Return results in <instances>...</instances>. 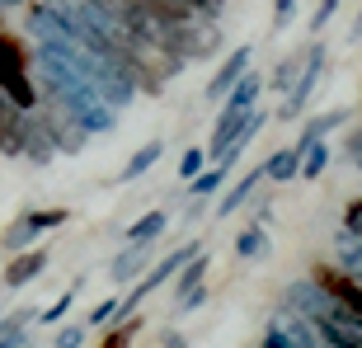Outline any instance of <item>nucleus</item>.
<instances>
[{
	"label": "nucleus",
	"instance_id": "obj_30",
	"mask_svg": "<svg viewBox=\"0 0 362 348\" xmlns=\"http://www.w3.org/2000/svg\"><path fill=\"white\" fill-rule=\"evenodd\" d=\"M349 156H353V165L362 170V127H358V132L349 137Z\"/></svg>",
	"mask_w": 362,
	"mask_h": 348
},
{
	"label": "nucleus",
	"instance_id": "obj_27",
	"mask_svg": "<svg viewBox=\"0 0 362 348\" xmlns=\"http://www.w3.org/2000/svg\"><path fill=\"white\" fill-rule=\"evenodd\" d=\"M292 14H296V0H278V5H273V28H287Z\"/></svg>",
	"mask_w": 362,
	"mask_h": 348
},
{
	"label": "nucleus",
	"instance_id": "obj_26",
	"mask_svg": "<svg viewBox=\"0 0 362 348\" xmlns=\"http://www.w3.org/2000/svg\"><path fill=\"white\" fill-rule=\"evenodd\" d=\"M344 231H349V236H362V198L349 202V212H344Z\"/></svg>",
	"mask_w": 362,
	"mask_h": 348
},
{
	"label": "nucleus",
	"instance_id": "obj_16",
	"mask_svg": "<svg viewBox=\"0 0 362 348\" xmlns=\"http://www.w3.org/2000/svg\"><path fill=\"white\" fill-rule=\"evenodd\" d=\"M296 170H301V156H296V151H278L273 161H264V174H269V179H278V184L296 179Z\"/></svg>",
	"mask_w": 362,
	"mask_h": 348
},
{
	"label": "nucleus",
	"instance_id": "obj_4",
	"mask_svg": "<svg viewBox=\"0 0 362 348\" xmlns=\"http://www.w3.org/2000/svg\"><path fill=\"white\" fill-rule=\"evenodd\" d=\"M269 335H278L282 344H292V348H325L315 320H306L301 311H278V315H273V325H269Z\"/></svg>",
	"mask_w": 362,
	"mask_h": 348
},
{
	"label": "nucleus",
	"instance_id": "obj_23",
	"mask_svg": "<svg viewBox=\"0 0 362 348\" xmlns=\"http://www.w3.org/2000/svg\"><path fill=\"white\" fill-rule=\"evenodd\" d=\"M81 344H85V325H66V330L52 339V348H81Z\"/></svg>",
	"mask_w": 362,
	"mask_h": 348
},
{
	"label": "nucleus",
	"instance_id": "obj_20",
	"mask_svg": "<svg viewBox=\"0 0 362 348\" xmlns=\"http://www.w3.org/2000/svg\"><path fill=\"white\" fill-rule=\"evenodd\" d=\"M301 62H306V52L287 57V62H282V66H278V76H273V85H269V90H282V94H287V85L296 81V71H301Z\"/></svg>",
	"mask_w": 362,
	"mask_h": 348
},
{
	"label": "nucleus",
	"instance_id": "obj_10",
	"mask_svg": "<svg viewBox=\"0 0 362 348\" xmlns=\"http://www.w3.org/2000/svg\"><path fill=\"white\" fill-rule=\"evenodd\" d=\"M245 118H250V108H240V113H230V108H221V118H216V127H212V141H207V156H221V151H226V141L235 132H240L245 127Z\"/></svg>",
	"mask_w": 362,
	"mask_h": 348
},
{
	"label": "nucleus",
	"instance_id": "obj_22",
	"mask_svg": "<svg viewBox=\"0 0 362 348\" xmlns=\"http://www.w3.org/2000/svg\"><path fill=\"white\" fill-rule=\"evenodd\" d=\"M179 5H188L202 19H221V10H226V0H179Z\"/></svg>",
	"mask_w": 362,
	"mask_h": 348
},
{
	"label": "nucleus",
	"instance_id": "obj_31",
	"mask_svg": "<svg viewBox=\"0 0 362 348\" xmlns=\"http://www.w3.org/2000/svg\"><path fill=\"white\" fill-rule=\"evenodd\" d=\"M104 348H127V335H113V339H108Z\"/></svg>",
	"mask_w": 362,
	"mask_h": 348
},
{
	"label": "nucleus",
	"instance_id": "obj_33",
	"mask_svg": "<svg viewBox=\"0 0 362 348\" xmlns=\"http://www.w3.org/2000/svg\"><path fill=\"white\" fill-rule=\"evenodd\" d=\"M165 348H188V344H184L179 335H170V339H165Z\"/></svg>",
	"mask_w": 362,
	"mask_h": 348
},
{
	"label": "nucleus",
	"instance_id": "obj_18",
	"mask_svg": "<svg viewBox=\"0 0 362 348\" xmlns=\"http://www.w3.org/2000/svg\"><path fill=\"white\" fill-rule=\"evenodd\" d=\"M33 236H38V231L28 226L24 216H19V221H14L10 231H5V236H0V250H10V255H19V250H28V245H33Z\"/></svg>",
	"mask_w": 362,
	"mask_h": 348
},
{
	"label": "nucleus",
	"instance_id": "obj_17",
	"mask_svg": "<svg viewBox=\"0 0 362 348\" xmlns=\"http://www.w3.org/2000/svg\"><path fill=\"white\" fill-rule=\"evenodd\" d=\"M221 179H226V165H216V170H198L193 179H188V193H193V198H207V193L221 188Z\"/></svg>",
	"mask_w": 362,
	"mask_h": 348
},
{
	"label": "nucleus",
	"instance_id": "obj_15",
	"mask_svg": "<svg viewBox=\"0 0 362 348\" xmlns=\"http://www.w3.org/2000/svg\"><path fill=\"white\" fill-rule=\"evenodd\" d=\"M235 255L240 259H264L269 255V236H264V226H245L240 236H235Z\"/></svg>",
	"mask_w": 362,
	"mask_h": 348
},
{
	"label": "nucleus",
	"instance_id": "obj_21",
	"mask_svg": "<svg viewBox=\"0 0 362 348\" xmlns=\"http://www.w3.org/2000/svg\"><path fill=\"white\" fill-rule=\"evenodd\" d=\"M24 221L33 231H57V226H66V212H62V207H52V212H28Z\"/></svg>",
	"mask_w": 362,
	"mask_h": 348
},
{
	"label": "nucleus",
	"instance_id": "obj_25",
	"mask_svg": "<svg viewBox=\"0 0 362 348\" xmlns=\"http://www.w3.org/2000/svg\"><path fill=\"white\" fill-rule=\"evenodd\" d=\"M334 10H339V0H320V10L310 14V28H315V33H320V28L329 24V19H334Z\"/></svg>",
	"mask_w": 362,
	"mask_h": 348
},
{
	"label": "nucleus",
	"instance_id": "obj_8",
	"mask_svg": "<svg viewBox=\"0 0 362 348\" xmlns=\"http://www.w3.org/2000/svg\"><path fill=\"white\" fill-rule=\"evenodd\" d=\"M42 268H47V250H19V259L5 268V287H28L33 278H42Z\"/></svg>",
	"mask_w": 362,
	"mask_h": 348
},
{
	"label": "nucleus",
	"instance_id": "obj_1",
	"mask_svg": "<svg viewBox=\"0 0 362 348\" xmlns=\"http://www.w3.org/2000/svg\"><path fill=\"white\" fill-rule=\"evenodd\" d=\"M33 66H38V85L52 94V104L66 113V122H76L81 132H113V127H118V122H113L118 108L104 104L99 90H94L76 66H66L52 47L38 42V47H33Z\"/></svg>",
	"mask_w": 362,
	"mask_h": 348
},
{
	"label": "nucleus",
	"instance_id": "obj_7",
	"mask_svg": "<svg viewBox=\"0 0 362 348\" xmlns=\"http://www.w3.org/2000/svg\"><path fill=\"white\" fill-rule=\"evenodd\" d=\"M250 52H255V47H230V57L221 62V66H216L212 85H207V99H221V94H226L230 85L240 81L245 71H250Z\"/></svg>",
	"mask_w": 362,
	"mask_h": 348
},
{
	"label": "nucleus",
	"instance_id": "obj_19",
	"mask_svg": "<svg viewBox=\"0 0 362 348\" xmlns=\"http://www.w3.org/2000/svg\"><path fill=\"white\" fill-rule=\"evenodd\" d=\"M76 292H81V282H76V287H66V292H62V296L52 301V306H47V311L38 315V320H42V325H62V320H66V311L76 306Z\"/></svg>",
	"mask_w": 362,
	"mask_h": 348
},
{
	"label": "nucleus",
	"instance_id": "obj_6",
	"mask_svg": "<svg viewBox=\"0 0 362 348\" xmlns=\"http://www.w3.org/2000/svg\"><path fill=\"white\" fill-rule=\"evenodd\" d=\"M315 282H320L325 292L334 296L339 306H344L353 320L362 325V282H358V278H349V273H334V268H315Z\"/></svg>",
	"mask_w": 362,
	"mask_h": 348
},
{
	"label": "nucleus",
	"instance_id": "obj_12",
	"mask_svg": "<svg viewBox=\"0 0 362 348\" xmlns=\"http://www.w3.org/2000/svg\"><path fill=\"white\" fill-rule=\"evenodd\" d=\"M165 226H170V212H160V207H156V212H146L141 221H132L122 240H136V245H156V236H165Z\"/></svg>",
	"mask_w": 362,
	"mask_h": 348
},
{
	"label": "nucleus",
	"instance_id": "obj_3",
	"mask_svg": "<svg viewBox=\"0 0 362 348\" xmlns=\"http://www.w3.org/2000/svg\"><path fill=\"white\" fill-rule=\"evenodd\" d=\"M320 76H325V47H320V42H310V47H306V62H301L296 81L287 85V99H282V118H287V122H292L296 113H306L310 94L320 90Z\"/></svg>",
	"mask_w": 362,
	"mask_h": 348
},
{
	"label": "nucleus",
	"instance_id": "obj_24",
	"mask_svg": "<svg viewBox=\"0 0 362 348\" xmlns=\"http://www.w3.org/2000/svg\"><path fill=\"white\" fill-rule=\"evenodd\" d=\"M202 165H207V151H188L184 161H179V174H184V179H193Z\"/></svg>",
	"mask_w": 362,
	"mask_h": 348
},
{
	"label": "nucleus",
	"instance_id": "obj_9",
	"mask_svg": "<svg viewBox=\"0 0 362 348\" xmlns=\"http://www.w3.org/2000/svg\"><path fill=\"white\" fill-rule=\"evenodd\" d=\"M146 259H151V245L127 240V250L113 259V278H118V282H136L141 273H146Z\"/></svg>",
	"mask_w": 362,
	"mask_h": 348
},
{
	"label": "nucleus",
	"instance_id": "obj_14",
	"mask_svg": "<svg viewBox=\"0 0 362 348\" xmlns=\"http://www.w3.org/2000/svg\"><path fill=\"white\" fill-rule=\"evenodd\" d=\"M334 245H339V264H344V273L362 282V236H349V231H344Z\"/></svg>",
	"mask_w": 362,
	"mask_h": 348
},
{
	"label": "nucleus",
	"instance_id": "obj_11",
	"mask_svg": "<svg viewBox=\"0 0 362 348\" xmlns=\"http://www.w3.org/2000/svg\"><path fill=\"white\" fill-rule=\"evenodd\" d=\"M259 179H269V174H264V165H255V170H250V174L240 179V184H235V188L226 193V198L216 202V216H230V212H240V207H245V198L255 193V184H259Z\"/></svg>",
	"mask_w": 362,
	"mask_h": 348
},
{
	"label": "nucleus",
	"instance_id": "obj_13",
	"mask_svg": "<svg viewBox=\"0 0 362 348\" xmlns=\"http://www.w3.org/2000/svg\"><path fill=\"white\" fill-rule=\"evenodd\" d=\"M160 156H165V141H146V146H141V151L132 156V161H127V165L118 170V179H122V184H132V179H141V174H146L151 165L160 161Z\"/></svg>",
	"mask_w": 362,
	"mask_h": 348
},
{
	"label": "nucleus",
	"instance_id": "obj_32",
	"mask_svg": "<svg viewBox=\"0 0 362 348\" xmlns=\"http://www.w3.org/2000/svg\"><path fill=\"white\" fill-rule=\"evenodd\" d=\"M264 348H292V344H282L278 335H269V339H264Z\"/></svg>",
	"mask_w": 362,
	"mask_h": 348
},
{
	"label": "nucleus",
	"instance_id": "obj_34",
	"mask_svg": "<svg viewBox=\"0 0 362 348\" xmlns=\"http://www.w3.org/2000/svg\"><path fill=\"white\" fill-rule=\"evenodd\" d=\"M14 5H24V0H0V10H14Z\"/></svg>",
	"mask_w": 362,
	"mask_h": 348
},
{
	"label": "nucleus",
	"instance_id": "obj_28",
	"mask_svg": "<svg viewBox=\"0 0 362 348\" xmlns=\"http://www.w3.org/2000/svg\"><path fill=\"white\" fill-rule=\"evenodd\" d=\"M113 311H118V301H99V306L90 311V325H108V320H113Z\"/></svg>",
	"mask_w": 362,
	"mask_h": 348
},
{
	"label": "nucleus",
	"instance_id": "obj_29",
	"mask_svg": "<svg viewBox=\"0 0 362 348\" xmlns=\"http://www.w3.org/2000/svg\"><path fill=\"white\" fill-rule=\"evenodd\" d=\"M0 348H33V344H28V335H24V330H14V335H5V339H0Z\"/></svg>",
	"mask_w": 362,
	"mask_h": 348
},
{
	"label": "nucleus",
	"instance_id": "obj_2",
	"mask_svg": "<svg viewBox=\"0 0 362 348\" xmlns=\"http://www.w3.org/2000/svg\"><path fill=\"white\" fill-rule=\"evenodd\" d=\"M0 90L10 94L19 108H38V90L28 81V57L10 33H0Z\"/></svg>",
	"mask_w": 362,
	"mask_h": 348
},
{
	"label": "nucleus",
	"instance_id": "obj_5",
	"mask_svg": "<svg viewBox=\"0 0 362 348\" xmlns=\"http://www.w3.org/2000/svg\"><path fill=\"white\" fill-rule=\"evenodd\" d=\"M287 301H292V311H301L306 320H320V315H334V311H339V301L325 292L315 278L292 282V287H287Z\"/></svg>",
	"mask_w": 362,
	"mask_h": 348
}]
</instances>
